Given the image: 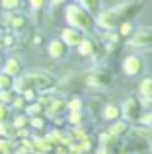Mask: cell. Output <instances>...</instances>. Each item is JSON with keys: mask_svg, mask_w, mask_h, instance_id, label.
<instances>
[{"mask_svg": "<svg viewBox=\"0 0 152 154\" xmlns=\"http://www.w3.org/2000/svg\"><path fill=\"white\" fill-rule=\"evenodd\" d=\"M68 121L72 125H80V123H82V113H80V111H70Z\"/></svg>", "mask_w": 152, "mask_h": 154, "instance_id": "32", "label": "cell"}, {"mask_svg": "<svg viewBox=\"0 0 152 154\" xmlns=\"http://www.w3.org/2000/svg\"><path fill=\"white\" fill-rule=\"evenodd\" d=\"M80 4H82V8H86L90 14H96V12H99L102 0H80Z\"/></svg>", "mask_w": 152, "mask_h": 154, "instance_id": "20", "label": "cell"}, {"mask_svg": "<svg viewBox=\"0 0 152 154\" xmlns=\"http://www.w3.org/2000/svg\"><path fill=\"white\" fill-rule=\"evenodd\" d=\"M141 6H142V0H129V2H125V4H121V6H117L115 8V14H117V18L121 20V22H125V20H129L131 16H135L138 10H141Z\"/></svg>", "mask_w": 152, "mask_h": 154, "instance_id": "3", "label": "cell"}, {"mask_svg": "<svg viewBox=\"0 0 152 154\" xmlns=\"http://www.w3.org/2000/svg\"><path fill=\"white\" fill-rule=\"evenodd\" d=\"M22 6V0H0V8L4 12H16Z\"/></svg>", "mask_w": 152, "mask_h": 154, "instance_id": "18", "label": "cell"}, {"mask_svg": "<svg viewBox=\"0 0 152 154\" xmlns=\"http://www.w3.org/2000/svg\"><path fill=\"white\" fill-rule=\"evenodd\" d=\"M131 31H133V26H131L127 20H125V22H121V31H119V35H123V37H129Z\"/></svg>", "mask_w": 152, "mask_h": 154, "instance_id": "31", "label": "cell"}, {"mask_svg": "<svg viewBox=\"0 0 152 154\" xmlns=\"http://www.w3.org/2000/svg\"><path fill=\"white\" fill-rule=\"evenodd\" d=\"M16 144H14V140L12 139H4V137H0V154H4V152H14L16 150Z\"/></svg>", "mask_w": 152, "mask_h": 154, "instance_id": "22", "label": "cell"}, {"mask_svg": "<svg viewBox=\"0 0 152 154\" xmlns=\"http://www.w3.org/2000/svg\"><path fill=\"white\" fill-rule=\"evenodd\" d=\"M142 121H144L146 125H152V113H148V115H144V117H141Z\"/></svg>", "mask_w": 152, "mask_h": 154, "instance_id": "35", "label": "cell"}, {"mask_svg": "<svg viewBox=\"0 0 152 154\" xmlns=\"http://www.w3.org/2000/svg\"><path fill=\"white\" fill-rule=\"evenodd\" d=\"M0 29H2V22H0Z\"/></svg>", "mask_w": 152, "mask_h": 154, "instance_id": "41", "label": "cell"}, {"mask_svg": "<svg viewBox=\"0 0 152 154\" xmlns=\"http://www.w3.org/2000/svg\"><path fill=\"white\" fill-rule=\"evenodd\" d=\"M0 137L14 139V125H10L8 121H0Z\"/></svg>", "mask_w": 152, "mask_h": 154, "instance_id": "19", "label": "cell"}, {"mask_svg": "<svg viewBox=\"0 0 152 154\" xmlns=\"http://www.w3.org/2000/svg\"><path fill=\"white\" fill-rule=\"evenodd\" d=\"M23 111H26L29 117H33V115H41V113H45V107H43V105L35 100V102H29V103H27Z\"/></svg>", "mask_w": 152, "mask_h": 154, "instance_id": "16", "label": "cell"}, {"mask_svg": "<svg viewBox=\"0 0 152 154\" xmlns=\"http://www.w3.org/2000/svg\"><path fill=\"white\" fill-rule=\"evenodd\" d=\"M62 41H65L66 43V45H68V47H76V45H78V43L80 41H82V39H84V35H82V31H80V29H76V27H66V29H62Z\"/></svg>", "mask_w": 152, "mask_h": 154, "instance_id": "7", "label": "cell"}, {"mask_svg": "<svg viewBox=\"0 0 152 154\" xmlns=\"http://www.w3.org/2000/svg\"><path fill=\"white\" fill-rule=\"evenodd\" d=\"M111 135L113 137H123L129 133V125H127V121H115L113 125H111Z\"/></svg>", "mask_w": 152, "mask_h": 154, "instance_id": "15", "label": "cell"}, {"mask_svg": "<svg viewBox=\"0 0 152 154\" xmlns=\"http://www.w3.org/2000/svg\"><path fill=\"white\" fill-rule=\"evenodd\" d=\"M123 70H125L129 76H137L138 72L142 70V60L138 59V57H135V55L127 57V59L123 60Z\"/></svg>", "mask_w": 152, "mask_h": 154, "instance_id": "9", "label": "cell"}, {"mask_svg": "<svg viewBox=\"0 0 152 154\" xmlns=\"http://www.w3.org/2000/svg\"><path fill=\"white\" fill-rule=\"evenodd\" d=\"M66 22H68L70 27H76L80 31H90L94 27V18L88 10H84L82 6H72L66 8Z\"/></svg>", "mask_w": 152, "mask_h": 154, "instance_id": "1", "label": "cell"}, {"mask_svg": "<svg viewBox=\"0 0 152 154\" xmlns=\"http://www.w3.org/2000/svg\"><path fill=\"white\" fill-rule=\"evenodd\" d=\"M10 105H12L14 109H20V111H23V109H26V105H27V102L23 100V96H22V94H16L14 102H12Z\"/></svg>", "mask_w": 152, "mask_h": 154, "instance_id": "25", "label": "cell"}, {"mask_svg": "<svg viewBox=\"0 0 152 154\" xmlns=\"http://www.w3.org/2000/svg\"><path fill=\"white\" fill-rule=\"evenodd\" d=\"M27 80H29V86L35 88L37 92H49L55 88V84H57V80H55L53 74H49V72H29V74H26Z\"/></svg>", "mask_w": 152, "mask_h": 154, "instance_id": "2", "label": "cell"}, {"mask_svg": "<svg viewBox=\"0 0 152 154\" xmlns=\"http://www.w3.org/2000/svg\"><path fill=\"white\" fill-rule=\"evenodd\" d=\"M14 98H16L14 88H8V90H0V103L10 105L12 102H14Z\"/></svg>", "mask_w": 152, "mask_h": 154, "instance_id": "21", "label": "cell"}, {"mask_svg": "<svg viewBox=\"0 0 152 154\" xmlns=\"http://www.w3.org/2000/svg\"><path fill=\"white\" fill-rule=\"evenodd\" d=\"M10 105H6V103H0V121H8L10 119Z\"/></svg>", "mask_w": 152, "mask_h": 154, "instance_id": "29", "label": "cell"}, {"mask_svg": "<svg viewBox=\"0 0 152 154\" xmlns=\"http://www.w3.org/2000/svg\"><path fill=\"white\" fill-rule=\"evenodd\" d=\"M119 115H121V107H119V105H107V107L103 109V117H105V119L115 121Z\"/></svg>", "mask_w": 152, "mask_h": 154, "instance_id": "17", "label": "cell"}, {"mask_svg": "<svg viewBox=\"0 0 152 154\" xmlns=\"http://www.w3.org/2000/svg\"><path fill=\"white\" fill-rule=\"evenodd\" d=\"M66 107H68L70 111H80V109H82V100H80V98L70 100V102L66 103Z\"/></svg>", "mask_w": 152, "mask_h": 154, "instance_id": "30", "label": "cell"}, {"mask_svg": "<svg viewBox=\"0 0 152 154\" xmlns=\"http://www.w3.org/2000/svg\"><path fill=\"white\" fill-rule=\"evenodd\" d=\"M76 47H78V53L82 57H92V55H94V51H96V45H94L92 39H82Z\"/></svg>", "mask_w": 152, "mask_h": 154, "instance_id": "13", "label": "cell"}, {"mask_svg": "<svg viewBox=\"0 0 152 154\" xmlns=\"http://www.w3.org/2000/svg\"><path fill=\"white\" fill-rule=\"evenodd\" d=\"M98 154H109V152H107L105 148H99V150H98Z\"/></svg>", "mask_w": 152, "mask_h": 154, "instance_id": "37", "label": "cell"}, {"mask_svg": "<svg viewBox=\"0 0 152 154\" xmlns=\"http://www.w3.org/2000/svg\"><path fill=\"white\" fill-rule=\"evenodd\" d=\"M2 72H6V74H10L12 78H16V76L23 74V64L20 59H16V57H10V59H6L2 63Z\"/></svg>", "mask_w": 152, "mask_h": 154, "instance_id": "6", "label": "cell"}, {"mask_svg": "<svg viewBox=\"0 0 152 154\" xmlns=\"http://www.w3.org/2000/svg\"><path fill=\"white\" fill-rule=\"evenodd\" d=\"M2 47H4V45H2V39H0V51H2Z\"/></svg>", "mask_w": 152, "mask_h": 154, "instance_id": "39", "label": "cell"}, {"mask_svg": "<svg viewBox=\"0 0 152 154\" xmlns=\"http://www.w3.org/2000/svg\"><path fill=\"white\" fill-rule=\"evenodd\" d=\"M55 150V144L51 143L49 139H33V152L37 154H51Z\"/></svg>", "mask_w": 152, "mask_h": 154, "instance_id": "12", "label": "cell"}, {"mask_svg": "<svg viewBox=\"0 0 152 154\" xmlns=\"http://www.w3.org/2000/svg\"><path fill=\"white\" fill-rule=\"evenodd\" d=\"M2 63H4V55H2V51H0V66H2Z\"/></svg>", "mask_w": 152, "mask_h": 154, "instance_id": "38", "label": "cell"}, {"mask_svg": "<svg viewBox=\"0 0 152 154\" xmlns=\"http://www.w3.org/2000/svg\"><path fill=\"white\" fill-rule=\"evenodd\" d=\"M22 96H23V100H26L27 103H29V102H35V100H37V90L29 86L27 90H23V92H22Z\"/></svg>", "mask_w": 152, "mask_h": 154, "instance_id": "26", "label": "cell"}, {"mask_svg": "<svg viewBox=\"0 0 152 154\" xmlns=\"http://www.w3.org/2000/svg\"><path fill=\"white\" fill-rule=\"evenodd\" d=\"M47 0H29V6L33 8V10H41L43 6H45Z\"/></svg>", "mask_w": 152, "mask_h": 154, "instance_id": "33", "label": "cell"}, {"mask_svg": "<svg viewBox=\"0 0 152 154\" xmlns=\"http://www.w3.org/2000/svg\"><path fill=\"white\" fill-rule=\"evenodd\" d=\"M12 84H14V78L6 72H0V90H8L12 88Z\"/></svg>", "mask_w": 152, "mask_h": 154, "instance_id": "23", "label": "cell"}, {"mask_svg": "<svg viewBox=\"0 0 152 154\" xmlns=\"http://www.w3.org/2000/svg\"><path fill=\"white\" fill-rule=\"evenodd\" d=\"M66 0H51V4H53V6H59V4H65Z\"/></svg>", "mask_w": 152, "mask_h": 154, "instance_id": "36", "label": "cell"}, {"mask_svg": "<svg viewBox=\"0 0 152 154\" xmlns=\"http://www.w3.org/2000/svg\"><path fill=\"white\" fill-rule=\"evenodd\" d=\"M141 94H152V78H144L141 82Z\"/></svg>", "mask_w": 152, "mask_h": 154, "instance_id": "28", "label": "cell"}, {"mask_svg": "<svg viewBox=\"0 0 152 154\" xmlns=\"http://www.w3.org/2000/svg\"><path fill=\"white\" fill-rule=\"evenodd\" d=\"M12 125H14V129H26V127H29V117L18 115L14 121H12Z\"/></svg>", "mask_w": 152, "mask_h": 154, "instance_id": "24", "label": "cell"}, {"mask_svg": "<svg viewBox=\"0 0 152 154\" xmlns=\"http://www.w3.org/2000/svg\"><path fill=\"white\" fill-rule=\"evenodd\" d=\"M98 23L102 27H105V29H115V27L121 23V20L117 18V14H115L113 10H107V12H103V14H99Z\"/></svg>", "mask_w": 152, "mask_h": 154, "instance_id": "8", "label": "cell"}, {"mask_svg": "<svg viewBox=\"0 0 152 154\" xmlns=\"http://www.w3.org/2000/svg\"><path fill=\"white\" fill-rule=\"evenodd\" d=\"M141 107H142V103H141V100H135V98H131V100H127L125 105H123V109H121V113L125 115V119L127 121H138L141 119Z\"/></svg>", "mask_w": 152, "mask_h": 154, "instance_id": "4", "label": "cell"}, {"mask_svg": "<svg viewBox=\"0 0 152 154\" xmlns=\"http://www.w3.org/2000/svg\"><path fill=\"white\" fill-rule=\"evenodd\" d=\"M141 96H142L141 103L146 105V107H152V94H141Z\"/></svg>", "mask_w": 152, "mask_h": 154, "instance_id": "34", "label": "cell"}, {"mask_svg": "<svg viewBox=\"0 0 152 154\" xmlns=\"http://www.w3.org/2000/svg\"><path fill=\"white\" fill-rule=\"evenodd\" d=\"M62 109H66V103L62 102V100H55V98H53V100H51V103L47 105V113H49L51 117L59 115Z\"/></svg>", "mask_w": 152, "mask_h": 154, "instance_id": "14", "label": "cell"}, {"mask_svg": "<svg viewBox=\"0 0 152 154\" xmlns=\"http://www.w3.org/2000/svg\"><path fill=\"white\" fill-rule=\"evenodd\" d=\"M4 154H14V152H4Z\"/></svg>", "mask_w": 152, "mask_h": 154, "instance_id": "40", "label": "cell"}, {"mask_svg": "<svg viewBox=\"0 0 152 154\" xmlns=\"http://www.w3.org/2000/svg\"><path fill=\"white\" fill-rule=\"evenodd\" d=\"M29 127H33V129H43V127H45V119H43L41 115L29 117Z\"/></svg>", "mask_w": 152, "mask_h": 154, "instance_id": "27", "label": "cell"}, {"mask_svg": "<svg viewBox=\"0 0 152 154\" xmlns=\"http://www.w3.org/2000/svg\"><path fill=\"white\" fill-rule=\"evenodd\" d=\"M131 43L135 47H152V29H141Z\"/></svg>", "mask_w": 152, "mask_h": 154, "instance_id": "11", "label": "cell"}, {"mask_svg": "<svg viewBox=\"0 0 152 154\" xmlns=\"http://www.w3.org/2000/svg\"><path fill=\"white\" fill-rule=\"evenodd\" d=\"M111 74L107 70H94L88 74V84L90 86H98V88H105L111 84Z\"/></svg>", "mask_w": 152, "mask_h": 154, "instance_id": "5", "label": "cell"}, {"mask_svg": "<svg viewBox=\"0 0 152 154\" xmlns=\"http://www.w3.org/2000/svg\"><path fill=\"white\" fill-rule=\"evenodd\" d=\"M47 51H49V57H53V59H62L68 51V45L62 39H53L47 47Z\"/></svg>", "mask_w": 152, "mask_h": 154, "instance_id": "10", "label": "cell"}]
</instances>
